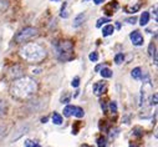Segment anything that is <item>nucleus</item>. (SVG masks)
Listing matches in <instances>:
<instances>
[{"mask_svg": "<svg viewBox=\"0 0 158 147\" xmlns=\"http://www.w3.org/2000/svg\"><path fill=\"white\" fill-rule=\"evenodd\" d=\"M37 90V84L31 78H21L11 85V94L18 99H26L34 95Z\"/></svg>", "mask_w": 158, "mask_h": 147, "instance_id": "1", "label": "nucleus"}, {"mask_svg": "<svg viewBox=\"0 0 158 147\" xmlns=\"http://www.w3.org/2000/svg\"><path fill=\"white\" fill-rule=\"evenodd\" d=\"M20 55H21V57H24L27 61L37 62V61H41L45 57L46 52H45L44 48H41L39 44L30 43V44L24 45L20 49Z\"/></svg>", "mask_w": 158, "mask_h": 147, "instance_id": "2", "label": "nucleus"}, {"mask_svg": "<svg viewBox=\"0 0 158 147\" xmlns=\"http://www.w3.org/2000/svg\"><path fill=\"white\" fill-rule=\"evenodd\" d=\"M36 35V29L35 27H25L21 31H19L16 35H15V41L16 43H25L27 40H30L32 36Z\"/></svg>", "mask_w": 158, "mask_h": 147, "instance_id": "3", "label": "nucleus"}, {"mask_svg": "<svg viewBox=\"0 0 158 147\" xmlns=\"http://www.w3.org/2000/svg\"><path fill=\"white\" fill-rule=\"evenodd\" d=\"M72 49H73V45L71 41H62L57 45V52H59V56L61 60H66L65 59V55L69 54L71 56V52H72Z\"/></svg>", "mask_w": 158, "mask_h": 147, "instance_id": "4", "label": "nucleus"}, {"mask_svg": "<svg viewBox=\"0 0 158 147\" xmlns=\"http://www.w3.org/2000/svg\"><path fill=\"white\" fill-rule=\"evenodd\" d=\"M130 39H131L132 44L136 45V46H141V45H143V36L141 35L139 31H132L131 35H130Z\"/></svg>", "mask_w": 158, "mask_h": 147, "instance_id": "5", "label": "nucleus"}, {"mask_svg": "<svg viewBox=\"0 0 158 147\" xmlns=\"http://www.w3.org/2000/svg\"><path fill=\"white\" fill-rule=\"evenodd\" d=\"M105 87H106V84H105V82H96V84H94V86H92L94 94H95L96 96L102 95V92H103Z\"/></svg>", "mask_w": 158, "mask_h": 147, "instance_id": "6", "label": "nucleus"}, {"mask_svg": "<svg viewBox=\"0 0 158 147\" xmlns=\"http://www.w3.org/2000/svg\"><path fill=\"white\" fill-rule=\"evenodd\" d=\"M113 32H114V27H113V25H106V26L102 29V36H103V38L112 35Z\"/></svg>", "mask_w": 158, "mask_h": 147, "instance_id": "7", "label": "nucleus"}, {"mask_svg": "<svg viewBox=\"0 0 158 147\" xmlns=\"http://www.w3.org/2000/svg\"><path fill=\"white\" fill-rule=\"evenodd\" d=\"M84 20H85V14L84 13H81V14H78L76 18H75V20H73V26L75 27H78L82 23H84Z\"/></svg>", "mask_w": 158, "mask_h": 147, "instance_id": "8", "label": "nucleus"}, {"mask_svg": "<svg viewBox=\"0 0 158 147\" xmlns=\"http://www.w3.org/2000/svg\"><path fill=\"white\" fill-rule=\"evenodd\" d=\"M131 76L133 79H136V80H139L142 78V70H141V67H135L131 71Z\"/></svg>", "mask_w": 158, "mask_h": 147, "instance_id": "9", "label": "nucleus"}, {"mask_svg": "<svg viewBox=\"0 0 158 147\" xmlns=\"http://www.w3.org/2000/svg\"><path fill=\"white\" fill-rule=\"evenodd\" d=\"M117 8H118L117 2H111V3H110V5H108V6H106V11H107V14H108V15H112V14H113V11H114Z\"/></svg>", "mask_w": 158, "mask_h": 147, "instance_id": "10", "label": "nucleus"}, {"mask_svg": "<svg viewBox=\"0 0 158 147\" xmlns=\"http://www.w3.org/2000/svg\"><path fill=\"white\" fill-rule=\"evenodd\" d=\"M75 107H76V106H72V105H69V106H66V107L64 108V115H65L66 117H70L71 115H73Z\"/></svg>", "mask_w": 158, "mask_h": 147, "instance_id": "11", "label": "nucleus"}, {"mask_svg": "<svg viewBox=\"0 0 158 147\" xmlns=\"http://www.w3.org/2000/svg\"><path fill=\"white\" fill-rule=\"evenodd\" d=\"M148 21H149V14H148L147 11H144V13L141 15L139 24H141L142 26H144V25H147V24H148Z\"/></svg>", "mask_w": 158, "mask_h": 147, "instance_id": "12", "label": "nucleus"}, {"mask_svg": "<svg viewBox=\"0 0 158 147\" xmlns=\"http://www.w3.org/2000/svg\"><path fill=\"white\" fill-rule=\"evenodd\" d=\"M100 74H101V76L105 78V79H110V78L112 76V71H111L110 69H107V67H103Z\"/></svg>", "mask_w": 158, "mask_h": 147, "instance_id": "13", "label": "nucleus"}, {"mask_svg": "<svg viewBox=\"0 0 158 147\" xmlns=\"http://www.w3.org/2000/svg\"><path fill=\"white\" fill-rule=\"evenodd\" d=\"M52 122H54L55 125H61V124H62V117H61V115H59L57 112H54V115H52Z\"/></svg>", "mask_w": 158, "mask_h": 147, "instance_id": "14", "label": "nucleus"}, {"mask_svg": "<svg viewBox=\"0 0 158 147\" xmlns=\"http://www.w3.org/2000/svg\"><path fill=\"white\" fill-rule=\"evenodd\" d=\"M73 115H75L76 117H78V119H81V117H84L85 112H84V110H82L81 107H75V111H73Z\"/></svg>", "mask_w": 158, "mask_h": 147, "instance_id": "15", "label": "nucleus"}, {"mask_svg": "<svg viewBox=\"0 0 158 147\" xmlns=\"http://www.w3.org/2000/svg\"><path fill=\"white\" fill-rule=\"evenodd\" d=\"M25 147H41V146L39 145V142H36V141L26 140V141H25Z\"/></svg>", "mask_w": 158, "mask_h": 147, "instance_id": "16", "label": "nucleus"}, {"mask_svg": "<svg viewBox=\"0 0 158 147\" xmlns=\"http://www.w3.org/2000/svg\"><path fill=\"white\" fill-rule=\"evenodd\" d=\"M149 55L154 59V64H157V55H156V48H154V45L152 44V45H149Z\"/></svg>", "mask_w": 158, "mask_h": 147, "instance_id": "17", "label": "nucleus"}, {"mask_svg": "<svg viewBox=\"0 0 158 147\" xmlns=\"http://www.w3.org/2000/svg\"><path fill=\"white\" fill-rule=\"evenodd\" d=\"M123 59H125L123 54H117V55L114 56V62H116V64H121V62H123Z\"/></svg>", "mask_w": 158, "mask_h": 147, "instance_id": "18", "label": "nucleus"}, {"mask_svg": "<svg viewBox=\"0 0 158 147\" xmlns=\"http://www.w3.org/2000/svg\"><path fill=\"white\" fill-rule=\"evenodd\" d=\"M108 21H110V19H107V18H101V19H98V20H97L96 26H97V27H101L105 23H108Z\"/></svg>", "mask_w": 158, "mask_h": 147, "instance_id": "19", "label": "nucleus"}, {"mask_svg": "<svg viewBox=\"0 0 158 147\" xmlns=\"http://www.w3.org/2000/svg\"><path fill=\"white\" fill-rule=\"evenodd\" d=\"M5 114V101L0 99V116H3Z\"/></svg>", "mask_w": 158, "mask_h": 147, "instance_id": "20", "label": "nucleus"}, {"mask_svg": "<svg viewBox=\"0 0 158 147\" xmlns=\"http://www.w3.org/2000/svg\"><path fill=\"white\" fill-rule=\"evenodd\" d=\"M89 59H90L92 62H95V61H97V60H98V54H97L96 51H94V52H91V54H90Z\"/></svg>", "mask_w": 158, "mask_h": 147, "instance_id": "21", "label": "nucleus"}, {"mask_svg": "<svg viewBox=\"0 0 158 147\" xmlns=\"http://www.w3.org/2000/svg\"><path fill=\"white\" fill-rule=\"evenodd\" d=\"M97 146H98V147H106V140H105L103 137H100V138L97 140Z\"/></svg>", "mask_w": 158, "mask_h": 147, "instance_id": "22", "label": "nucleus"}, {"mask_svg": "<svg viewBox=\"0 0 158 147\" xmlns=\"http://www.w3.org/2000/svg\"><path fill=\"white\" fill-rule=\"evenodd\" d=\"M71 85H72V87H77L78 85H80V78H78V76H76V78L72 80Z\"/></svg>", "mask_w": 158, "mask_h": 147, "instance_id": "23", "label": "nucleus"}, {"mask_svg": "<svg viewBox=\"0 0 158 147\" xmlns=\"http://www.w3.org/2000/svg\"><path fill=\"white\" fill-rule=\"evenodd\" d=\"M110 110H111V112H116L117 111V105H116L114 101L110 102Z\"/></svg>", "mask_w": 158, "mask_h": 147, "instance_id": "24", "label": "nucleus"}, {"mask_svg": "<svg viewBox=\"0 0 158 147\" xmlns=\"http://www.w3.org/2000/svg\"><path fill=\"white\" fill-rule=\"evenodd\" d=\"M138 8H139L138 5H136L135 8H130V6H128V8H127V11H128V13H136V11L138 10Z\"/></svg>", "mask_w": 158, "mask_h": 147, "instance_id": "25", "label": "nucleus"}, {"mask_svg": "<svg viewBox=\"0 0 158 147\" xmlns=\"http://www.w3.org/2000/svg\"><path fill=\"white\" fill-rule=\"evenodd\" d=\"M65 8H66V4H64V6H62V9H61V16H62V18H67V13L65 11Z\"/></svg>", "mask_w": 158, "mask_h": 147, "instance_id": "26", "label": "nucleus"}, {"mask_svg": "<svg viewBox=\"0 0 158 147\" xmlns=\"http://www.w3.org/2000/svg\"><path fill=\"white\" fill-rule=\"evenodd\" d=\"M151 105H157V95L154 94L153 97L151 99Z\"/></svg>", "mask_w": 158, "mask_h": 147, "instance_id": "27", "label": "nucleus"}, {"mask_svg": "<svg viewBox=\"0 0 158 147\" xmlns=\"http://www.w3.org/2000/svg\"><path fill=\"white\" fill-rule=\"evenodd\" d=\"M126 21H127L128 24H135V23H136V18H135V16H133V18H130V19H127Z\"/></svg>", "mask_w": 158, "mask_h": 147, "instance_id": "28", "label": "nucleus"}, {"mask_svg": "<svg viewBox=\"0 0 158 147\" xmlns=\"http://www.w3.org/2000/svg\"><path fill=\"white\" fill-rule=\"evenodd\" d=\"M153 16H154V20H157V8L156 6L153 8Z\"/></svg>", "mask_w": 158, "mask_h": 147, "instance_id": "29", "label": "nucleus"}, {"mask_svg": "<svg viewBox=\"0 0 158 147\" xmlns=\"http://www.w3.org/2000/svg\"><path fill=\"white\" fill-rule=\"evenodd\" d=\"M94 2H95V4H101L103 0H94Z\"/></svg>", "mask_w": 158, "mask_h": 147, "instance_id": "30", "label": "nucleus"}, {"mask_svg": "<svg viewBox=\"0 0 158 147\" xmlns=\"http://www.w3.org/2000/svg\"><path fill=\"white\" fill-rule=\"evenodd\" d=\"M100 69H101V65H98V66H96V71H100Z\"/></svg>", "mask_w": 158, "mask_h": 147, "instance_id": "31", "label": "nucleus"}, {"mask_svg": "<svg viewBox=\"0 0 158 147\" xmlns=\"http://www.w3.org/2000/svg\"><path fill=\"white\" fill-rule=\"evenodd\" d=\"M130 147H138V146H135V145H132V146H130Z\"/></svg>", "mask_w": 158, "mask_h": 147, "instance_id": "32", "label": "nucleus"}, {"mask_svg": "<svg viewBox=\"0 0 158 147\" xmlns=\"http://www.w3.org/2000/svg\"><path fill=\"white\" fill-rule=\"evenodd\" d=\"M55 2H59V0H55Z\"/></svg>", "mask_w": 158, "mask_h": 147, "instance_id": "33", "label": "nucleus"}]
</instances>
